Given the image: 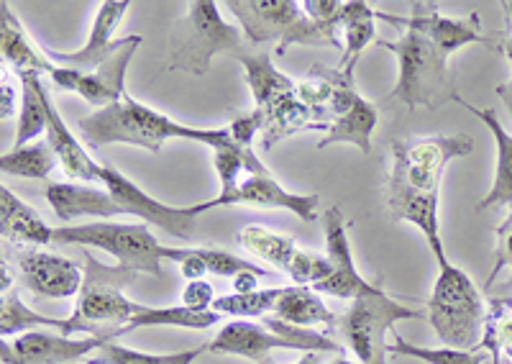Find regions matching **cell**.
Segmentation results:
<instances>
[{
	"label": "cell",
	"instance_id": "cell-8",
	"mask_svg": "<svg viewBox=\"0 0 512 364\" xmlns=\"http://www.w3.org/2000/svg\"><path fill=\"white\" fill-rule=\"evenodd\" d=\"M52 244L100 249L111 254L116 265L131 272L162 277V262L169 259L172 247L162 244L146 224H121V221H93L54 229Z\"/></svg>",
	"mask_w": 512,
	"mask_h": 364
},
{
	"label": "cell",
	"instance_id": "cell-36",
	"mask_svg": "<svg viewBox=\"0 0 512 364\" xmlns=\"http://www.w3.org/2000/svg\"><path fill=\"white\" fill-rule=\"evenodd\" d=\"M208 349V344L195 349H182V352H172V354H149V352H139V349H128L116 344V341H105L103 347L88 357L90 364H192L200 354Z\"/></svg>",
	"mask_w": 512,
	"mask_h": 364
},
{
	"label": "cell",
	"instance_id": "cell-31",
	"mask_svg": "<svg viewBox=\"0 0 512 364\" xmlns=\"http://www.w3.org/2000/svg\"><path fill=\"white\" fill-rule=\"evenodd\" d=\"M18 80H21V111H18L13 147H26L41 134H47V106H44L47 85L41 83V75L36 72H21Z\"/></svg>",
	"mask_w": 512,
	"mask_h": 364
},
{
	"label": "cell",
	"instance_id": "cell-48",
	"mask_svg": "<svg viewBox=\"0 0 512 364\" xmlns=\"http://www.w3.org/2000/svg\"><path fill=\"white\" fill-rule=\"evenodd\" d=\"M72 364H90V362H88V359H82V362H72Z\"/></svg>",
	"mask_w": 512,
	"mask_h": 364
},
{
	"label": "cell",
	"instance_id": "cell-11",
	"mask_svg": "<svg viewBox=\"0 0 512 364\" xmlns=\"http://www.w3.org/2000/svg\"><path fill=\"white\" fill-rule=\"evenodd\" d=\"M100 182H103L105 190L113 195V200H116L118 206L123 208L126 216L141 218L146 226H157L164 234H169L172 239L185 241V244L192 241V236H195L198 218L203 216V213L213 211V203H210V200H203V203H195V206L185 208L159 203L157 198L144 193L131 177L121 175V172L111 165L100 167Z\"/></svg>",
	"mask_w": 512,
	"mask_h": 364
},
{
	"label": "cell",
	"instance_id": "cell-18",
	"mask_svg": "<svg viewBox=\"0 0 512 364\" xmlns=\"http://www.w3.org/2000/svg\"><path fill=\"white\" fill-rule=\"evenodd\" d=\"M213 208L223 206H251V208H280V211L295 213L297 218H303L305 224H313L318 218V206H320V195H300L290 193L274 180L269 172H262V175H249L241 180V185L233 190L228 198H213L210 200Z\"/></svg>",
	"mask_w": 512,
	"mask_h": 364
},
{
	"label": "cell",
	"instance_id": "cell-22",
	"mask_svg": "<svg viewBox=\"0 0 512 364\" xmlns=\"http://www.w3.org/2000/svg\"><path fill=\"white\" fill-rule=\"evenodd\" d=\"M0 52L16 75H21V72L52 75L54 67H57L47 57V49H39L31 42V36L26 34L16 11L8 3H0Z\"/></svg>",
	"mask_w": 512,
	"mask_h": 364
},
{
	"label": "cell",
	"instance_id": "cell-1",
	"mask_svg": "<svg viewBox=\"0 0 512 364\" xmlns=\"http://www.w3.org/2000/svg\"><path fill=\"white\" fill-rule=\"evenodd\" d=\"M466 134H436L392 139L390 177L384 185L387 208L395 221L415 226L438 265L448 262L441 241V180L454 159L472 154Z\"/></svg>",
	"mask_w": 512,
	"mask_h": 364
},
{
	"label": "cell",
	"instance_id": "cell-33",
	"mask_svg": "<svg viewBox=\"0 0 512 364\" xmlns=\"http://www.w3.org/2000/svg\"><path fill=\"white\" fill-rule=\"evenodd\" d=\"M239 241L246 252L264 259L267 265H272L274 270L285 272V275H290L297 254H300V247H297L290 236L277 234V231H269L264 229V226L256 224L244 226V229L239 231Z\"/></svg>",
	"mask_w": 512,
	"mask_h": 364
},
{
	"label": "cell",
	"instance_id": "cell-29",
	"mask_svg": "<svg viewBox=\"0 0 512 364\" xmlns=\"http://www.w3.org/2000/svg\"><path fill=\"white\" fill-rule=\"evenodd\" d=\"M213 165H216V175L221 180V193L218 198H228L233 190L239 188L241 180L239 177L244 172L249 175H262V172H269L264 167V162L254 154V149L244 147L239 141L231 136V129L226 126V136L221 139L216 149H213Z\"/></svg>",
	"mask_w": 512,
	"mask_h": 364
},
{
	"label": "cell",
	"instance_id": "cell-24",
	"mask_svg": "<svg viewBox=\"0 0 512 364\" xmlns=\"http://www.w3.org/2000/svg\"><path fill=\"white\" fill-rule=\"evenodd\" d=\"M233 59H239V65L244 67V77L249 83L251 95H254L256 111H267L269 106H274L277 100L287 98V95L297 93V83L290 80L285 72H280L274 67L272 54H233Z\"/></svg>",
	"mask_w": 512,
	"mask_h": 364
},
{
	"label": "cell",
	"instance_id": "cell-44",
	"mask_svg": "<svg viewBox=\"0 0 512 364\" xmlns=\"http://www.w3.org/2000/svg\"><path fill=\"white\" fill-rule=\"evenodd\" d=\"M262 364H272L267 359V362H262ZM292 364H323V354H318V352H305L303 357L297 359V362H292Z\"/></svg>",
	"mask_w": 512,
	"mask_h": 364
},
{
	"label": "cell",
	"instance_id": "cell-34",
	"mask_svg": "<svg viewBox=\"0 0 512 364\" xmlns=\"http://www.w3.org/2000/svg\"><path fill=\"white\" fill-rule=\"evenodd\" d=\"M59 165L57 154L49 141H31L26 147H13L0 157V170L13 177H31V180H49L54 167Z\"/></svg>",
	"mask_w": 512,
	"mask_h": 364
},
{
	"label": "cell",
	"instance_id": "cell-30",
	"mask_svg": "<svg viewBox=\"0 0 512 364\" xmlns=\"http://www.w3.org/2000/svg\"><path fill=\"white\" fill-rule=\"evenodd\" d=\"M223 316H218L216 311H192L187 306H167V308H154L149 306L144 313H139L136 318L116 331V336L131 334V331L139 329H154V326H167V329H187V331H205L210 326L221 323Z\"/></svg>",
	"mask_w": 512,
	"mask_h": 364
},
{
	"label": "cell",
	"instance_id": "cell-17",
	"mask_svg": "<svg viewBox=\"0 0 512 364\" xmlns=\"http://www.w3.org/2000/svg\"><path fill=\"white\" fill-rule=\"evenodd\" d=\"M18 272L29 293L49 300L77 298L85 282V267L80 262L41 249L18 252Z\"/></svg>",
	"mask_w": 512,
	"mask_h": 364
},
{
	"label": "cell",
	"instance_id": "cell-37",
	"mask_svg": "<svg viewBox=\"0 0 512 364\" xmlns=\"http://www.w3.org/2000/svg\"><path fill=\"white\" fill-rule=\"evenodd\" d=\"M479 349L492 354V364H500L505 354L512 362V300L495 298L489 303L487 323H484Z\"/></svg>",
	"mask_w": 512,
	"mask_h": 364
},
{
	"label": "cell",
	"instance_id": "cell-5",
	"mask_svg": "<svg viewBox=\"0 0 512 364\" xmlns=\"http://www.w3.org/2000/svg\"><path fill=\"white\" fill-rule=\"evenodd\" d=\"M244 31L223 21L213 0H192L175 21L169 36V70L203 77L210 72L213 57L228 52L239 54Z\"/></svg>",
	"mask_w": 512,
	"mask_h": 364
},
{
	"label": "cell",
	"instance_id": "cell-12",
	"mask_svg": "<svg viewBox=\"0 0 512 364\" xmlns=\"http://www.w3.org/2000/svg\"><path fill=\"white\" fill-rule=\"evenodd\" d=\"M374 13H377V21H384V24L395 26V29L415 31V34L428 36L446 57H451L456 49L469 47V44H484V47L500 49L502 52V39L495 42L492 36L484 34L482 18L474 11L466 13V16H446L436 6H431V13H425V6L413 3V13L410 16H395V13L387 11Z\"/></svg>",
	"mask_w": 512,
	"mask_h": 364
},
{
	"label": "cell",
	"instance_id": "cell-28",
	"mask_svg": "<svg viewBox=\"0 0 512 364\" xmlns=\"http://www.w3.org/2000/svg\"><path fill=\"white\" fill-rule=\"evenodd\" d=\"M264 118L262 124V144L264 149H272L274 141L285 139V136L295 134V131L315 129V131H328L326 126H320L315 121L313 111L305 106L303 100L297 98V93L287 95V98L277 100L274 106H269L267 111H259Z\"/></svg>",
	"mask_w": 512,
	"mask_h": 364
},
{
	"label": "cell",
	"instance_id": "cell-26",
	"mask_svg": "<svg viewBox=\"0 0 512 364\" xmlns=\"http://www.w3.org/2000/svg\"><path fill=\"white\" fill-rule=\"evenodd\" d=\"M341 31H344V57L336 70L354 77L356 59L369 44H377V13L364 0H349L341 8Z\"/></svg>",
	"mask_w": 512,
	"mask_h": 364
},
{
	"label": "cell",
	"instance_id": "cell-10",
	"mask_svg": "<svg viewBox=\"0 0 512 364\" xmlns=\"http://www.w3.org/2000/svg\"><path fill=\"white\" fill-rule=\"evenodd\" d=\"M423 313L400 300L390 298L384 290L351 300V306L338 316V336L359 364H387L390 362V341L387 334L395 329L397 321H415Z\"/></svg>",
	"mask_w": 512,
	"mask_h": 364
},
{
	"label": "cell",
	"instance_id": "cell-2",
	"mask_svg": "<svg viewBox=\"0 0 512 364\" xmlns=\"http://www.w3.org/2000/svg\"><path fill=\"white\" fill-rule=\"evenodd\" d=\"M77 126H80L82 139L93 149L108 147V144H128V147H139L146 152H159L167 139L198 141V144L216 149L226 136V126L223 129H195V126L177 124L175 118L164 116L128 95L113 106L85 116Z\"/></svg>",
	"mask_w": 512,
	"mask_h": 364
},
{
	"label": "cell",
	"instance_id": "cell-20",
	"mask_svg": "<svg viewBox=\"0 0 512 364\" xmlns=\"http://www.w3.org/2000/svg\"><path fill=\"white\" fill-rule=\"evenodd\" d=\"M451 103H459L461 108L474 113V116L487 126L492 139H495V149H497L495 180H492V188L487 190V195L477 203V211H489V208H502V206L512 208V134L502 126L495 108H477L474 103L461 98L459 93L454 95Z\"/></svg>",
	"mask_w": 512,
	"mask_h": 364
},
{
	"label": "cell",
	"instance_id": "cell-4",
	"mask_svg": "<svg viewBox=\"0 0 512 364\" xmlns=\"http://www.w3.org/2000/svg\"><path fill=\"white\" fill-rule=\"evenodd\" d=\"M438 267L441 270L425 308L428 321L441 339V347L477 349L489 313L482 290L461 267L451 262Z\"/></svg>",
	"mask_w": 512,
	"mask_h": 364
},
{
	"label": "cell",
	"instance_id": "cell-21",
	"mask_svg": "<svg viewBox=\"0 0 512 364\" xmlns=\"http://www.w3.org/2000/svg\"><path fill=\"white\" fill-rule=\"evenodd\" d=\"M44 106H47V141L52 152L57 154L59 165H62L64 175L72 180H100V167L85 147H82L77 136H72V129L64 124V118L59 116L57 106H54L49 90H44Z\"/></svg>",
	"mask_w": 512,
	"mask_h": 364
},
{
	"label": "cell",
	"instance_id": "cell-27",
	"mask_svg": "<svg viewBox=\"0 0 512 364\" xmlns=\"http://www.w3.org/2000/svg\"><path fill=\"white\" fill-rule=\"evenodd\" d=\"M272 316L292 323L297 329H315V326L331 329L338 323V316L326 306L323 295L315 293L308 285H287Z\"/></svg>",
	"mask_w": 512,
	"mask_h": 364
},
{
	"label": "cell",
	"instance_id": "cell-40",
	"mask_svg": "<svg viewBox=\"0 0 512 364\" xmlns=\"http://www.w3.org/2000/svg\"><path fill=\"white\" fill-rule=\"evenodd\" d=\"M497 249H495V265L489 272L487 282H484V290L495 288V282L500 280V275H507V282L512 285V208L510 216L497 226Z\"/></svg>",
	"mask_w": 512,
	"mask_h": 364
},
{
	"label": "cell",
	"instance_id": "cell-38",
	"mask_svg": "<svg viewBox=\"0 0 512 364\" xmlns=\"http://www.w3.org/2000/svg\"><path fill=\"white\" fill-rule=\"evenodd\" d=\"M390 357L418 359L423 364H482L484 349H454V347H418L405 336L395 334L390 341Z\"/></svg>",
	"mask_w": 512,
	"mask_h": 364
},
{
	"label": "cell",
	"instance_id": "cell-16",
	"mask_svg": "<svg viewBox=\"0 0 512 364\" xmlns=\"http://www.w3.org/2000/svg\"><path fill=\"white\" fill-rule=\"evenodd\" d=\"M131 8L128 0H105L100 3L98 11H95L93 26H90V34L85 39L80 49L75 52H59V49H47V57L52 59L54 65L59 67H70V70L90 72L95 67H100L105 59H111L113 54L121 52L128 44L131 34L116 39V29L123 21L126 11Z\"/></svg>",
	"mask_w": 512,
	"mask_h": 364
},
{
	"label": "cell",
	"instance_id": "cell-25",
	"mask_svg": "<svg viewBox=\"0 0 512 364\" xmlns=\"http://www.w3.org/2000/svg\"><path fill=\"white\" fill-rule=\"evenodd\" d=\"M379 113L377 108L356 95V100L346 108L338 118H333V124L328 126L326 136L318 141V149H326L331 144H351L359 149L361 154L372 152V134L377 129Z\"/></svg>",
	"mask_w": 512,
	"mask_h": 364
},
{
	"label": "cell",
	"instance_id": "cell-46",
	"mask_svg": "<svg viewBox=\"0 0 512 364\" xmlns=\"http://www.w3.org/2000/svg\"><path fill=\"white\" fill-rule=\"evenodd\" d=\"M328 364H359V362H356V359H351V357H346V354H336V357H333Z\"/></svg>",
	"mask_w": 512,
	"mask_h": 364
},
{
	"label": "cell",
	"instance_id": "cell-19",
	"mask_svg": "<svg viewBox=\"0 0 512 364\" xmlns=\"http://www.w3.org/2000/svg\"><path fill=\"white\" fill-rule=\"evenodd\" d=\"M47 203L62 226H70L77 218H113L126 216L108 190L90 188L80 182H52L47 188Z\"/></svg>",
	"mask_w": 512,
	"mask_h": 364
},
{
	"label": "cell",
	"instance_id": "cell-39",
	"mask_svg": "<svg viewBox=\"0 0 512 364\" xmlns=\"http://www.w3.org/2000/svg\"><path fill=\"white\" fill-rule=\"evenodd\" d=\"M200 259L205 262V270L208 275H218V277H236L239 272H264L262 267L251 265L246 259H239L236 254L226 252V249H216V247H198Z\"/></svg>",
	"mask_w": 512,
	"mask_h": 364
},
{
	"label": "cell",
	"instance_id": "cell-3",
	"mask_svg": "<svg viewBox=\"0 0 512 364\" xmlns=\"http://www.w3.org/2000/svg\"><path fill=\"white\" fill-rule=\"evenodd\" d=\"M244 39L251 44H277V57L290 47H341L338 26L320 24L295 0H228Z\"/></svg>",
	"mask_w": 512,
	"mask_h": 364
},
{
	"label": "cell",
	"instance_id": "cell-49",
	"mask_svg": "<svg viewBox=\"0 0 512 364\" xmlns=\"http://www.w3.org/2000/svg\"><path fill=\"white\" fill-rule=\"evenodd\" d=\"M507 42H510V44H512V36H507Z\"/></svg>",
	"mask_w": 512,
	"mask_h": 364
},
{
	"label": "cell",
	"instance_id": "cell-6",
	"mask_svg": "<svg viewBox=\"0 0 512 364\" xmlns=\"http://www.w3.org/2000/svg\"><path fill=\"white\" fill-rule=\"evenodd\" d=\"M272 349H295L303 354H344L341 341H333L331 336L315 329H297L277 316H267L259 323L233 318L208 341V352L244 357L254 364L267 362Z\"/></svg>",
	"mask_w": 512,
	"mask_h": 364
},
{
	"label": "cell",
	"instance_id": "cell-43",
	"mask_svg": "<svg viewBox=\"0 0 512 364\" xmlns=\"http://www.w3.org/2000/svg\"><path fill=\"white\" fill-rule=\"evenodd\" d=\"M502 52L507 54V59H510V65H512V44L507 42V36H502ZM497 95L502 98V103H505L507 113H510V118H512V80L497 85Z\"/></svg>",
	"mask_w": 512,
	"mask_h": 364
},
{
	"label": "cell",
	"instance_id": "cell-47",
	"mask_svg": "<svg viewBox=\"0 0 512 364\" xmlns=\"http://www.w3.org/2000/svg\"><path fill=\"white\" fill-rule=\"evenodd\" d=\"M505 11L510 13V18H512V0H507V3H505Z\"/></svg>",
	"mask_w": 512,
	"mask_h": 364
},
{
	"label": "cell",
	"instance_id": "cell-41",
	"mask_svg": "<svg viewBox=\"0 0 512 364\" xmlns=\"http://www.w3.org/2000/svg\"><path fill=\"white\" fill-rule=\"evenodd\" d=\"M216 290L208 280L187 282L182 290V306L192 308V311H213V300H216Z\"/></svg>",
	"mask_w": 512,
	"mask_h": 364
},
{
	"label": "cell",
	"instance_id": "cell-7",
	"mask_svg": "<svg viewBox=\"0 0 512 364\" xmlns=\"http://www.w3.org/2000/svg\"><path fill=\"white\" fill-rule=\"evenodd\" d=\"M377 47L397 57V83L390 98L408 108H436L443 100H454L456 90L448 77V57L423 34L402 31L400 39H377Z\"/></svg>",
	"mask_w": 512,
	"mask_h": 364
},
{
	"label": "cell",
	"instance_id": "cell-9",
	"mask_svg": "<svg viewBox=\"0 0 512 364\" xmlns=\"http://www.w3.org/2000/svg\"><path fill=\"white\" fill-rule=\"evenodd\" d=\"M85 259V282L77 295V308L70 316L72 329L77 336H100L108 339L98 326H113V336L118 329H123L131 318L144 313L149 306H141L123 295V288L134 280L136 272L123 270V267H108L100 265L98 259L88 254V249L82 252Z\"/></svg>",
	"mask_w": 512,
	"mask_h": 364
},
{
	"label": "cell",
	"instance_id": "cell-32",
	"mask_svg": "<svg viewBox=\"0 0 512 364\" xmlns=\"http://www.w3.org/2000/svg\"><path fill=\"white\" fill-rule=\"evenodd\" d=\"M31 329H54L77 336L70 318H52L39 311H31L24 300L18 298L16 290L3 293V300H0V334H3V339H13V336H21Z\"/></svg>",
	"mask_w": 512,
	"mask_h": 364
},
{
	"label": "cell",
	"instance_id": "cell-13",
	"mask_svg": "<svg viewBox=\"0 0 512 364\" xmlns=\"http://www.w3.org/2000/svg\"><path fill=\"white\" fill-rule=\"evenodd\" d=\"M141 44V34H131L126 47L121 52L113 54L111 59H105L103 65L95 67L90 72L70 70V67H54V72L49 75L54 85L59 90H67V93H77L82 100H88L90 106L108 108L118 100L126 98V70L134 59L136 49Z\"/></svg>",
	"mask_w": 512,
	"mask_h": 364
},
{
	"label": "cell",
	"instance_id": "cell-42",
	"mask_svg": "<svg viewBox=\"0 0 512 364\" xmlns=\"http://www.w3.org/2000/svg\"><path fill=\"white\" fill-rule=\"evenodd\" d=\"M256 277H272V272H239V275L231 280L233 293H254V290H259L256 288Z\"/></svg>",
	"mask_w": 512,
	"mask_h": 364
},
{
	"label": "cell",
	"instance_id": "cell-14",
	"mask_svg": "<svg viewBox=\"0 0 512 364\" xmlns=\"http://www.w3.org/2000/svg\"><path fill=\"white\" fill-rule=\"evenodd\" d=\"M108 339L72 336L54 329H31L13 339H3V364H72L93 357Z\"/></svg>",
	"mask_w": 512,
	"mask_h": 364
},
{
	"label": "cell",
	"instance_id": "cell-15",
	"mask_svg": "<svg viewBox=\"0 0 512 364\" xmlns=\"http://www.w3.org/2000/svg\"><path fill=\"white\" fill-rule=\"evenodd\" d=\"M323 236H326V254L333 265V275L326 282L315 285V293L331 295L338 300H359L382 290L379 285L369 282L367 277L356 270L354 254H351L349 231L341 208L331 206L323 213Z\"/></svg>",
	"mask_w": 512,
	"mask_h": 364
},
{
	"label": "cell",
	"instance_id": "cell-35",
	"mask_svg": "<svg viewBox=\"0 0 512 364\" xmlns=\"http://www.w3.org/2000/svg\"><path fill=\"white\" fill-rule=\"evenodd\" d=\"M285 288L254 290V293H228L213 300V311L223 318H267L280 303Z\"/></svg>",
	"mask_w": 512,
	"mask_h": 364
},
{
	"label": "cell",
	"instance_id": "cell-23",
	"mask_svg": "<svg viewBox=\"0 0 512 364\" xmlns=\"http://www.w3.org/2000/svg\"><path fill=\"white\" fill-rule=\"evenodd\" d=\"M0 234L6 241L29 247H47L54 239V229L39 216V211H34L6 185L0 188Z\"/></svg>",
	"mask_w": 512,
	"mask_h": 364
},
{
	"label": "cell",
	"instance_id": "cell-45",
	"mask_svg": "<svg viewBox=\"0 0 512 364\" xmlns=\"http://www.w3.org/2000/svg\"><path fill=\"white\" fill-rule=\"evenodd\" d=\"M11 108H13V90L8 88V83L3 80V118H8Z\"/></svg>",
	"mask_w": 512,
	"mask_h": 364
}]
</instances>
